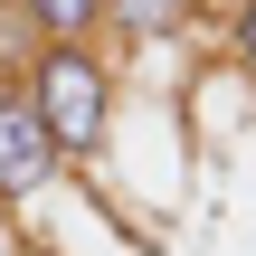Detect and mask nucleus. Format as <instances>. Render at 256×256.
<instances>
[{
    "mask_svg": "<svg viewBox=\"0 0 256 256\" xmlns=\"http://www.w3.org/2000/svg\"><path fill=\"white\" fill-rule=\"evenodd\" d=\"M19 86H28V104H38V124H48V142L66 162L104 152V133H114V57H104V38H48Z\"/></svg>",
    "mask_w": 256,
    "mask_h": 256,
    "instance_id": "1",
    "label": "nucleus"
},
{
    "mask_svg": "<svg viewBox=\"0 0 256 256\" xmlns=\"http://www.w3.org/2000/svg\"><path fill=\"white\" fill-rule=\"evenodd\" d=\"M0 247H10V209H0Z\"/></svg>",
    "mask_w": 256,
    "mask_h": 256,
    "instance_id": "7",
    "label": "nucleus"
},
{
    "mask_svg": "<svg viewBox=\"0 0 256 256\" xmlns=\"http://www.w3.org/2000/svg\"><path fill=\"white\" fill-rule=\"evenodd\" d=\"M57 171H66V152L48 142V124H38L28 86H19V76H0V209H28Z\"/></svg>",
    "mask_w": 256,
    "mask_h": 256,
    "instance_id": "2",
    "label": "nucleus"
},
{
    "mask_svg": "<svg viewBox=\"0 0 256 256\" xmlns=\"http://www.w3.org/2000/svg\"><path fill=\"white\" fill-rule=\"evenodd\" d=\"M190 10H200V0H114V10H104V38L152 48V38H180V28H190Z\"/></svg>",
    "mask_w": 256,
    "mask_h": 256,
    "instance_id": "3",
    "label": "nucleus"
},
{
    "mask_svg": "<svg viewBox=\"0 0 256 256\" xmlns=\"http://www.w3.org/2000/svg\"><path fill=\"white\" fill-rule=\"evenodd\" d=\"M228 57L256 76V0H238V10H228Z\"/></svg>",
    "mask_w": 256,
    "mask_h": 256,
    "instance_id": "6",
    "label": "nucleus"
},
{
    "mask_svg": "<svg viewBox=\"0 0 256 256\" xmlns=\"http://www.w3.org/2000/svg\"><path fill=\"white\" fill-rule=\"evenodd\" d=\"M38 19V38H104V10L114 0H19Z\"/></svg>",
    "mask_w": 256,
    "mask_h": 256,
    "instance_id": "4",
    "label": "nucleus"
},
{
    "mask_svg": "<svg viewBox=\"0 0 256 256\" xmlns=\"http://www.w3.org/2000/svg\"><path fill=\"white\" fill-rule=\"evenodd\" d=\"M48 38H38V19L19 10V0H0V76H28V57H38Z\"/></svg>",
    "mask_w": 256,
    "mask_h": 256,
    "instance_id": "5",
    "label": "nucleus"
}]
</instances>
